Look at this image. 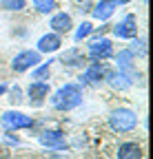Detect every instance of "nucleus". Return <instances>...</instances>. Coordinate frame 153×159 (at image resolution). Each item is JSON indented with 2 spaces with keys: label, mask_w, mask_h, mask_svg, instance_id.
Segmentation results:
<instances>
[{
  "label": "nucleus",
  "mask_w": 153,
  "mask_h": 159,
  "mask_svg": "<svg viewBox=\"0 0 153 159\" xmlns=\"http://www.w3.org/2000/svg\"><path fill=\"white\" fill-rule=\"evenodd\" d=\"M102 75H104V69H102L100 64H93V66L84 73V82H87V84H98L100 80H102Z\"/></svg>",
  "instance_id": "obj_14"
},
{
  "label": "nucleus",
  "mask_w": 153,
  "mask_h": 159,
  "mask_svg": "<svg viewBox=\"0 0 153 159\" xmlns=\"http://www.w3.org/2000/svg\"><path fill=\"white\" fill-rule=\"evenodd\" d=\"M116 35L118 38H136L138 35V22L133 16H127L122 22L116 27Z\"/></svg>",
  "instance_id": "obj_5"
},
{
  "label": "nucleus",
  "mask_w": 153,
  "mask_h": 159,
  "mask_svg": "<svg viewBox=\"0 0 153 159\" xmlns=\"http://www.w3.org/2000/svg\"><path fill=\"white\" fill-rule=\"evenodd\" d=\"M33 5H36L38 11L49 13V11H53V7H55V0H33Z\"/></svg>",
  "instance_id": "obj_17"
},
{
  "label": "nucleus",
  "mask_w": 153,
  "mask_h": 159,
  "mask_svg": "<svg viewBox=\"0 0 153 159\" xmlns=\"http://www.w3.org/2000/svg\"><path fill=\"white\" fill-rule=\"evenodd\" d=\"M47 93H49V86L45 84V82H33L31 86H29V97H31V104H42V99L47 97Z\"/></svg>",
  "instance_id": "obj_8"
},
{
  "label": "nucleus",
  "mask_w": 153,
  "mask_h": 159,
  "mask_svg": "<svg viewBox=\"0 0 153 159\" xmlns=\"http://www.w3.org/2000/svg\"><path fill=\"white\" fill-rule=\"evenodd\" d=\"M82 60H84V57H82L78 51H75V49H73V51H67V53L62 55L60 62H62V64H78V62H82Z\"/></svg>",
  "instance_id": "obj_15"
},
{
  "label": "nucleus",
  "mask_w": 153,
  "mask_h": 159,
  "mask_svg": "<svg viewBox=\"0 0 153 159\" xmlns=\"http://www.w3.org/2000/svg\"><path fill=\"white\" fill-rule=\"evenodd\" d=\"M111 84L116 86V89H127L129 84H131V80L127 77V75H122V73H118V75H113L111 77Z\"/></svg>",
  "instance_id": "obj_18"
},
{
  "label": "nucleus",
  "mask_w": 153,
  "mask_h": 159,
  "mask_svg": "<svg viewBox=\"0 0 153 159\" xmlns=\"http://www.w3.org/2000/svg\"><path fill=\"white\" fill-rule=\"evenodd\" d=\"M111 51H113V47H111L109 40H95L91 44V49H89V55L93 60H104V57L111 55Z\"/></svg>",
  "instance_id": "obj_6"
},
{
  "label": "nucleus",
  "mask_w": 153,
  "mask_h": 159,
  "mask_svg": "<svg viewBox=\"0 0 153 159\" xmlns=\"http://www.w3.org/2000/svg\"><path fill=\"white\" fill-rule=\"evenodd\" d=\"M118 157L120 159H142V150L138 144H122L118 150Z\"/></svg>",
  "instance_id": "obj_13"
},
{
  "label": "nucleus",
  "mask_w": 153,
  "mask_h": 159,
  "mask_svg": "<svg viewBox=\"0 0 153 159\" xmlns=\"http://www.w3.org/2000/svg\"><path fill=\"white\" fill-rule=\"evenodd\" d=\"M60 38L55 35V33H49V35H42L40 38V42H38V49L45 51V53H51V51H58L60 49Z\"/></svg>",
  "instance_id": "obj_11"
},
{
  "label": "nucleus",
  "mask_w": 153,
  "mask_h": 159,
  "mask_svg": "<svg viewBox=\"0 0 153 159\" xmlns=\"http://www.w3.org/2000/svg\"><path fill=\"white\" fill-rule=\"evenodd\" d=\"M0 7L7 11H20L25 7V0H0Z\"/></svg>",
  "instance_id": "obj_16"
},
{
  "label": "nucleus",
  "mask_w": 153,
  "mask_h": 159,
  "mask_svg": "<svg viewBox=\"0 0 153 159\" xmlns=\"http://www.w3.org/2000/svg\"><path fill=\"white\" fill-rule=\"evenodd\" d=\"M40 142L45 146H51V148H62L65 146V137H62L60 130H47V133L40 135Z\"/></svg>",
  "instance_id": "obj_9"
},
{
  "label": "nucleus",
  "mask_w": 153,
  "mask_h": 159,
  "mask_svg": "<svg viewBox=\"0 0 153 159\" xmlns=\"http://www.w3.org/2000/svg\"><path fill=\"white\" fill-rule=\"evenodd\" d=\"M38 62H40V57H38L36 51H25L20 55H16V60L11 62V66H13V71L22 73V71H29L31 66H36Z\"/></svg>",
  "instance_id": "obj_4"
},
{
  "label": "nucleus",
  "mask_w": 153,
  "mask_h": 159,
  "mask_svg": "<svg viewBox=\"0 0 153 159\" xmlns=\"http://www.w3.org/2000/svg\"><path fill=\"white\" fill-rule=\"evenodd\" d=\"M116 7H118V0H102L100 5H95L93 16L98 18V20H107L113 11H116Z\"/></svg>",
  "instance_id": "obj_10"
},
{
  "label": "nucleus",
  "mask_w": 153,
  "mask_h": 159,
  "mask_svg": "<svg viewBox=\"0 0 153 159\" xmlns=\"http://www.w3.org/2000/svg\"><path fill=\"white\" fill-rule=\"evenodd\" d=\"M49 75V66H42V69H38L36 73H33V77L36 80H40V77H47Z\"/></svg>",
  "instance_id": "obj_20"
},
{
  "label": "nucleus",
  "mask_w": 153,
  "mask_h": 159,
  "mask_svg": "<svg viewBox=\"0 0 153 159\" xmlns=\"http://www.w3.org/2000/svg\"><path fill=\"white\" fill-rule=\"evenodd\" d=\"M109 124H111V128H113V130H118V133H127V130H131V128H136L138 117H136V113L129 111V108H118L116 113H111Z\"/></svg>",
  "instance_id": "obj_2"
},
{
  "label": "nucleus",
  "mask_w": 153,
  "mask_h": 159,
  "mask_svg": "<svg viewBox=\"0 0 153 159\" xmlns=\"http://www.w3.org/2000/svg\"><path fill=\"white\" fill-rule=\"evenodd\" d=\"M2 126L9 128V130H16V128H27L31 126V117L29 115H22L18 111H9L2 115Z\"/></svg>",
  "instance_id": "obj_3"
},
{
  "label": "nucleus",
  "mask_w": 153,
  "mask_h": 159,
  "mask_svg": "<svg viewBox=\"0 0 153 159\" xmlns=\"http://www.w3.org/2000/svg\"><path fill=\"white\" fill-rule=\"evenodd\" d=\"M51 27H53L55 33H67L71 29V18L67 13H55L51 18Z\"/></svg>",
  "instance_id": "obj_12"
},
{
  "label": "nucleus",
  "mask_w": 153,
  "mask_h": 159,
  "mask_svg": "<svg viewBox=\"0 0 153 159\" xmlns=\"http://www.w3.org/2000/svg\"><path fill=\"white\" fill-rule=\"evenodd\" d=\"M82 102V91L78 84H67L51 97V104L58 111H71Z\"/></svg>",
  "instance_id": "obj_1"
},
{
  "label": "nucleus",
  "mask_w": 153,
  "mask_h": 159,
  "mask_svg": "<svg viewBox=\"0 0 153 159\" xmlns=\"http://www.w3.org/2000/svg\"><path fill=\"white\" fill-rule=\"evenodd\" d=\"M89 33H91V25H89V22H82V25H80V29L75 31V40L80 42V40H82V38H87Z\"/></svg>",
  "instance_id": "obj_19"
},
{
  "label": "nucleus",
  "mask_w": 153,
  "mask_h": 159,
  "mask_svg": "<svg viewBox=\"0 0 153 159\" xmlns=\"http://www.w3.org/2000/svg\"><path fill=\"white\" fill-rule=\"evenodd\" d=\"M5 91H7V89H5V86H2V84H0V95H2V93H5Z\"/></svg>",
  "instance_id": "obj_21"
},
{
  "label": "nucleus",
  "mask_w": 153,
  "mask_h": 159,
  "mask_svg": "<svg viewBox=\"0 0 153 159\" xmlns=\"http://www.w3.org/2000/svg\"><path fill=\"white\" fill-rule=\"evenodd\" d=\"M118 69H120V73L122 75H127L129 80H133V53L131 51H122V53H118Z\"/></svg>",
  "instance_id": "obj_7"
}]
</instances>
